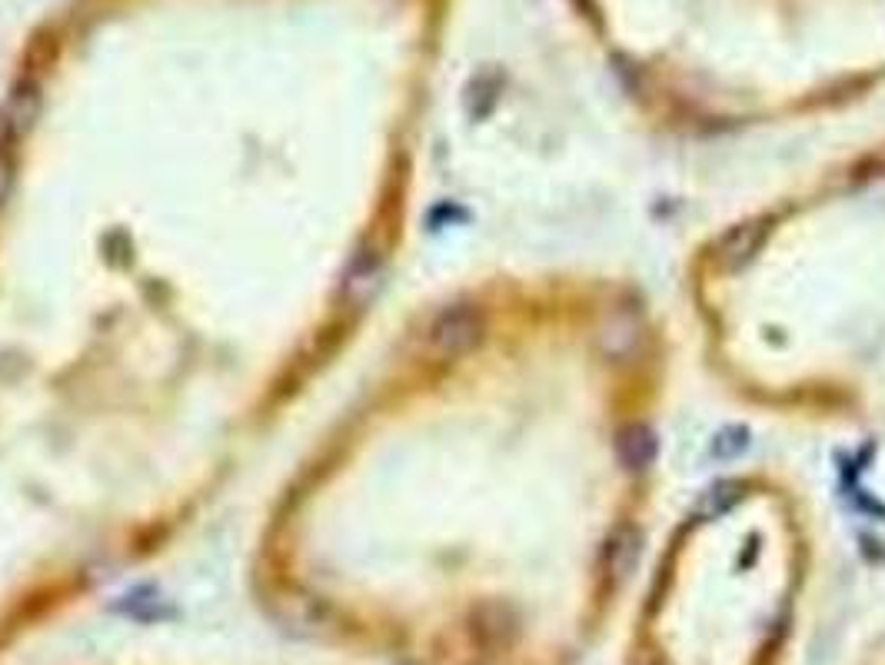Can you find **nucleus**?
<instances>
[{"label": "nucleus", "instance_id": "obj_2", "mask_svg": "<svg viewBox=\"0 0 885 665\" xmlns=\"http://www.w3.org/2000/svg\"><path fill=\"white\" fill-rule=\"evenodd\" d=\"M37 106H40V87H37L34 80H24V84L11 93V100H8V110H4V130H8L11 137H21V134L30 127V121L37 117Z\"/></svg>", "mask_w": 885, "mask_h": 665}, {"label": "nucleus", "instance_id": "obj_4", "mask_svg": "<svg viewBox=\"0 0 885 665\" xmlns=\"http://www.w3.org/2000/svg\"><path fill=\"white\" fill-rule=\"evenodd\" d=\"M11 180H14V160H11V153L4 147H0V200L8 197Z\"/></svg>", "mask_w": 885, "mask_h": 665}, {"label": "nucleus", "instance_id": "obj_3", "mask_svg": "<svg viewBox=\"0 0 885 665\" xmlns=\"http://www.w3.org/2000/svg\"><path fill=\"white\" fill-rule=\"evenodd\" d=\"M619 453L630 463V469H643L653 460V436L646 429H630L619 439Z\"/></svg>", "mask_w": 885, "mask_h": 665}, {"label": "nucleus", "instance_id": "obj_1", "mask_svg": "<svg viewBox=\"0 0 885 665\" xmlns=\"http://www.w3.org/2000/svg\"><path fill=\"white\" fill-rule=\"evenodd\" d=\"M483 337V316L473 306H450L430 326V350L440 356L470 353Z\"/></svg>", "mask_w": 885, "mask_h": 665}]
</instances>
